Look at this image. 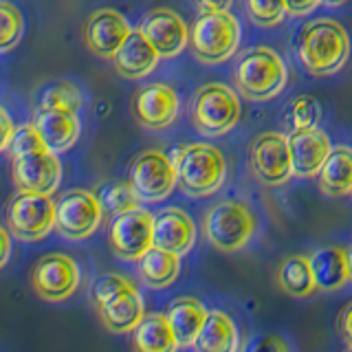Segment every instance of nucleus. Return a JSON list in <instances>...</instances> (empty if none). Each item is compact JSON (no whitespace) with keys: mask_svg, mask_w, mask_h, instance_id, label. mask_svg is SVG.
I'll return each mask as SVG.
<instances>
[{"mask_svg":"<svg viewBox=\"0 0 352 352\" xmlns=\"http://www.w3.org/2000/svg\"><path fill=\"white\" fill-rule=\"evenodd\" d=\"M300 62L313 77L335 75L350 58V36L333 18H317L300 33Z\"/></svg>","mask_w":352,"mask_h":352,"instance_id":"f257e3e1","label":"nucleus"},{"mask_svg":"<svg viewBox=\"0 0 352 352\" xmlns=\"http://www.w3.org/2000/svg\"><path fill=\"white\" fill-rule=\"evenodd\" d=\"M181 192L192 198L216 194L227 179L225 154L209 143H187L172 154Z\"/></svg>","mask_w":352,"mask_h":352,"instance_id":"f03ea898","label":"nucleus"},{"mask_svg":"<svg viewBox=\"0 0 352 352\" xmlns=\"http://www.w3.org/2000/svg\"><path fill=\"white\" fill-rule=\"evenodd\" d=\"M289 73L282 58L269 47H251L238 55L234 64V84L240 95H245L251 102H267L278 97Z\"/></svg>","mask_w":352,"mask_h":352,"instance_id":"7ed1b4c3","label":"nucleus"},{"mask_svg":"<svg viewBox=\"0 0 352 352\" xmlns=\"http://www.w3.org/2000/svg\"><path fill=\"white\" fill-rule=\"evenodd\" d=\"M256 214L242 201H220L203 218L205 240L223 253L245 249L256 236Z\"/></svg>","mask_w":352,"mask_h":352,"instance_id":"20e7f679","label":"nucleus"},{"mask_svg":"<svg viewBox=\"0 0 352 352\" xmlns=\"http://www.w3.org/2000/svg\"><path fill=\"white\" fill-rule=\"evenodd\" d=\"M192 124L205 137H223L240 119V99L227 84H205L192 97Z\"/></svg>","mask_w":352,"mask_h":352,"instance_id":"39448f33","label":"nucleus"},{"mask_svg":"<svg viewBox=\"0 0 352 352\" xmlns=\"http://www.w3.org/2000/svg\"><path fill=\"white\" fill-rule=\"evenodd\" d=\"M240 44V22L229 11L201 14L190 29V47L198 62L220 64L234 58Z\"/></svg>","mask_w":352,"mask_h":352,"instance_id":"423d86ee","label":"nucleus"},{"mask_svg":"<svg viewBox=\"0 0 352 352\" xmlns=\"http://www.w3.org/2000/svg\"><path fill=\"white\" fill-rule=\"evenodd\" d=\"M9 234L22 242H40L55 227V201L47 194L18 192L7 205Z\"/></svg>","mask_w":352,"mask_h":352,"instance_id":"0eeeda50","label":"nucleus"},{"mask_svg":"<svg viewBox=\"0 0 352 352\" xmlns=\"http://www.w3.org/2000/svg\"><path fill=\"white\" fill-rule=\"evenodd\" d=\"M128 181L141 203H161L179 185L172 157L161 150H146L132 161Z\"/></svg>","mask_w":352,"mask_h":352,"instance_id":"6e6552de","label":"nucleus"},{"mask_svg":"<svg viewBox=\"0 0 352 352\" xmlns=\"http://www.w3.org/2000/svg\"><path fill=\"white\" fill-rule=\"evenodd\" d=\"M104 218L97 194L88 190H69L55 201V229L69 240L91 238Z\"/></svg>","mask_w":352,"mask_h":352,"instance_id":"1a4fd4ad","label":"nucleus"},{"mask_svg":"<svg viewBox=\"0 0 352 352\" xmlns=\"http://www.w3.org/2000/svg\"><path fill=\"white\" fill-rule=\"evenodd\" d=\"M108 245L124 262H139L154 247V214L148 209H130L110 220Z\"/></svg>","mask_w":352,"mask_h":352,"instance_id":"9d476101","label":"nucleus"},{"mask_svg":"<svg viewBox=\"0 0 352 352\" xmlns=\"http://www.w3.org/2000/svg\"><path fill=\"white\" fill-rule=\"evenodd\" d=\"M31 286L47 302H64L80 286V267L66 253H47L31 271Z\"/></svg>","mask_w":352,"mask_h":352,"instance_id":"9b49d317","label":"nucleus"},{"mask_svg":"<svg viewBox=\"0 0 352 352\" xmlns=\"http://www.w3.org/2000/svg\"><path fill=\"white\" fill-rule=\"evenodd\" d=\"M251 170L269 187L284 185L293 176L289 139L282 132H262L251 146Z\"/></svg>","mask_w":352,"mask_h":352,"instance_id":"f8f14e48","label":"nucleus"},{"mask_svg":"<svg viewBox=\"0 0 352 352\" xmlns=\"http://www.w3.org/2000/svg\"><path fill=\"white\" fill-rule=\"evenodd\" d=\"M132 115L143 128L165 130L179 117V95L168 84H146L132 97Z\"/></svg>","mask_w":352,"mask_h":352,"instance_id":"ddd939ff","label":"nucleus"},{"mask_svg":"<svg viewBox=\"0 0 352 352\" xmlns=\"http://www.w3.org/2000/svg\"><path fill=\"white\" fill-rule=\"evenodd\" d=\"M11 179L18 192H36L51 196L62 181V163L58 154L44 150L11 161Z\"/></svg>","mask_w":352,"mask_h":352,"instance_id":"4468645a","label":"nucleus"},{"mask_svg":"<svg viewBox=\"0 0 352 352\" xmlns=\"http://www.w3.org/2000/svg\"><path fill=\"white\" fill-rule=\"evenodd\" d=\"M139 31L159 53V58H176L190 44V29L172 9H152L141 20Z\"/></svg>","mask_w":352,"mask_h":352,"instance_id":"2eb2a0df","label":"nucleus"},{"mask_svg":"<svg viewBox=\"0 0 352 352\" xmlns=\"http://www.w3.org/2000/svg\"><path fill=\"white\" fill-rule=\"evenodd\" d=\"M132 33L124 14L115 9H97L86 20L84 42L88 51L102 60H113L119 47Z\"/></svg>","mask_w":352,"mask_h":352,"instance_id":"dca6fc26","label":"nucleus"},{"mask_svg":"<svg viewBox=\"0 0 352 352\" xmlns=\"http://www.w3.org/2000/svg\"><path fill=\"white\" fill-rule=\"evenodd\" d=\"M333 143L322 128L311 130H295L289 137V152H291V165L293 176L300 179H311L317 176L322 165L326 163Z\"/></svg>","mask_w":352,"mask_h":352,"instance_id":"f3484780","label":"nucleus"},{"mask_svg":"<svg viewBox=\"0 0 352 352\" xmlns=\"http://www.w3.org/2000/svg\"><path fill=\"white\" fill-rule=\"evenodd\" d=\"M196 242V225L179 207H165L154 214V247L183 258Z\"/></svg>","mask_w":352,"mask_h":352,"instance_id":"a211bd4d","label":"nucleus"},{"mask_svg":"<svg viewBox=\"0 0 352 352\" xmlns=\"http://www.w3.org/2000/svg\"><path fill=\"white\" fill-rule=\"evenodd\" d=\"M157 62L159 53L154 51V47L141 31H132L113 58L115 71L126 80H141V77L150 75Z\"/></svg>","mask_w":352,"mask_h":352,"instance_id":"6ab92c4d","label":"nucleus"},{"mask_svg":"<svg viewBox=\"0 0 352 352\" xmlns=\"http://www.w3.org/2000/svg\"><path fill=\"white\" fill-rule=\"evenodd\" d=\"M207 308L203 302H198L196 297H176L168 306V324L176 337L179 348H194L198 335L205 326Z\"/></svg>","mask_w":352,"mask_h":352,"instance_id":"aec40b11","label":"nucleus"},{"mask_svg":"<svg viewBox=\"0 0 352 352\" xmlns=\"http://www.w3.org/2000/svg\"><path fill=\"white\" fill-rule=\"evenodd\" d=\"M97 313L110 333H132L146 317V304H143L139 289L132 284L130 289L119 293L106 306L97 308Z\"/></svg>","mask_w":352,"mask_h":352,"instance_id":"412c9836","label":"nucleus"},{"mask_svg":"<svg viewBox=\"0 0 352 352\" xmlns=\"http://www.w3.org/2000/svg\"><path fill=\"white\" fill-rule=\"evenodd\" d=\"M33 126L38 128L40 137L53 154L66 152L80 139V119L73 113H42L38 110Z\"/></svg>","mask_w":352,"mask_h":352,"instance_id":"4be33fe9","label":"nucleus"},{"mask_svg":"<svg viewBox=\"0 0 352 352\" xmlns=\"http://www.w3.org/2000/svg\"><path fill=\"white\" fill-rule=\"evenodd\" d=\"M311 269L315 275L317 291L333 293L339 291L350 280L348 253L341 247H322L311 258Z\"/></svg>","mask_w":352,"mask_h":352,"instance_id":"5701e85b","label":"nucleus"},{"mask_svg":"<svg viewBox=\"0 0 352 352\" xmlns=\"http://www.w3.org/2000/svg\"><path fill=\"white\" fill-rule=\"evenodd\" d=\"M319 190L330 198L352 194V148L333 146L319 170Z\"/></svg>","mask_w":352,"mask_h":352,"instance_id":"b1692460","label":"nucleus"},{"mask_svg":"<svg viewBox=\"0 0 352 352\" xmlns=\"http://www.w3.org/2000/svg\"><path fill=\"white\" fill-rule=\"evenodd\" d=\"M179 344L163 313H150L132 330V352H176Z\"/></svg>","mask_w":352,"mask_h":352,"instance_id":"393cba45","label":"nucleus"},{"mask_svg":"<svg viewBox=\"0 0 352 352\" xmlns=\"http://www.w3.org/2000/svg\"><path fill=\"white\" fill-rule=\"evenodd\" d=\"M196 352H238V328L227 313L209 311L205 326L198 335Z\"/></svg>","mask_w":352,"mask_h":352,"instance_id":"a878e982","label":"nucleus"},{"mask_svg":"<svg viewBox=\"0 0 352 352\" xmlns=\"http://www.w3.org/2000/svg\"><path fill=\"white\" fill-rule=\"evenodd\" d=\"M181 273V258L170 251L152 247L146 256L139 260V275L150 289H168L176 282Z\"/></svg>","mask_w":352,"mask_h":352,"instance_id":"bb28decb","label":"nucleus"},{"mask_svg":"<svg viewBox=\"0 0 352 352\" xmlns=\"http://www.w3.org/2000/svg\"><path fill=\"white\" fill-rule=\"evenodd\" d=\"M275 280H278L280 289L293 297H308L317 291L315 275L311 269V260L306 256H289L280 262L278 271H275Z\"/></svg>","mask_w":352,"mask_h":352,"instance_id":"cd10ccee","label":"nucleus"},{"mask_svg":"<svg viewBox=\"0 0 352 352\" xmlns=\"http://www.w3.org/2000/svg\"><path fill=\"white\" fill-rule=\"evenodd\" d=\"M84 99L80 88L73 82H53L49 86L42 88L40 99H38V110L42 113H73L77 115V110L82 108Z\"/></svg>","mask_w":352,"mask_h":352,"instance_id":"c85d7f7f","label":"nucleus"},{"mask_svg":"<svg viewBox=\"0 0 352 352\" xmlns=\"http://www.w3.org/2000/svg\"><path fill=\"white\" fill-rule=\"evenodd\" d=\"M97 198H99V203H102L104 214L113 218L130 212V209H137L141 203L135 190H132L130 181H115V183L102 185V190L97 192Z\"/></svg>","mask_w":352,"mask_h":352,"instance_id":"c756f323","label":"nucleus"},{"mask_svg":"<svg viewBox=\"0 0 352 352\" xmlns=\"http://www.w3.org/2000/svg\"><path fill=\"white\" fill-rule=\"evenodd\" d=\"M286 121L291 124L293 132L295 130H311L319 128V121H322V104L317 102L311 95H300L295 97L291 106H289V115Z\"/></svg>","mask_w":352,"mask_h":352,"instance_id":"7c9ffc66","label":"nucleus"},{"mask_svg":"<svg viewBox=\"0 0 352 352\" xmlns=\"http://www.w3.org/2000/svg\"><path fill=\"white\" fill-rule=\"evenodd\" d=\"M25 31V20L16 5L0 3V53L11 51L20 42Z\"/></svg>","mask_w":352,"mask_h":352,"instance_id":"2f4dec72","label":"nucleus"},{"mask_svg":"<svg viewBox=\"0 0 352 352\" xmlns=\"http://www.w3.org/2000/svg\"><path fill=\"white\" fill-rule=\"evenodd\" d=\"M249 20L258 27H275L284 20V0H245Z\"/></svg>","mask_w":352,"mask_h":352,"instance_id":"473e14b6","label":"nucleus"},{"mask_svg":"<svg viewBox=\"0 0 352 352\" xmlns=\"http://www.w3.org/2000/svg\"><path fill=\"white\" fill-rule=\"evenodd\" d=\"M44 150H49V148L44 146L40 132H38V128L33 126V124H25V126L16 128L14 139H11L9 148H7L11 161L29 157V154H38V152H44Z\"/></svg>","mask_w":352,"mask_h":352,"instance_id":"72a5a7b5","label":"nucleus"},{"mask_svg":"<svg viewBox=\"0 0 352 352\" xmlns=\"http://www.w3.org/2000/svg\"><path fill=\"white\" fill-rule=\"evenodd\" d=\"M132 282L124 275H117V273H104L93 282V289H91V300L95 304V308H102L106 306L110 300H115L119 293H124L126 289H130Z\"/></svg>","mask_w":352,"mask_h":352,"instance_id":"f704fd0d","label":"nucleus"},{"mask_svg":"<svg viewBox=\"0 0 352 352\" xmlns=\"http://www.w3.org/2000/svg\"><path fill=\"white\" fill-rule=\"evenodd\" d=\"M245 352H291V344L282 335L264 333L253 337L245 346Z\"/></svg>","mask_w":352,"mask_h":352,"instance_id":"c9c22d12","label":"nucleus"},{"mask_svg":"<svg viewBox=\"0 0 352 352\" xmlns=\"http://www.w3.org/2000/svg\"><path fill=\"white\" fill-rule=\"evenodd\" d=\"M14 132H16L14 121H11L5 108H0V152H5L9 148L11 139H14Z\"/></svg>","mask_w":352,"mask_h":352,"instance_id":"e433bc0d","label":"nucleus"},{"mask_svg":"<svg viewBox=\"0 0 352 352\" xmlns=\"http://www.w3.org/2000/svg\"><path fill=\"white\" fill-rule=\"evenodd\" d=\"M319 5H322V0H284L286 14L291 16H306L315 11Z\"/></svg>","mask_w":352,"mask_h":352,"instance_id":"4c0bfd02","label":"nucleus"},{"mask_svg":"<svg viewBox=\"0 0 352 352\" xmlns=\"http://www.w3.org/2000/svg\"><path fill=\"white\" fill-rule=\"evenodd\" d=\"M234 0H196V7L201 14H220V11H229Z\"/></svg>","mask_w":352,"mask_h":352,"instance_id":"58836bf2","label":"nucleus"},{"mask_svg":"<svg viewBox=\"0 0 352 352\" xmlns=\"http://www.w3.org/2000/svg\"><path fill=\"white\" fill-rule=\"evenodd\" d=\"M339 333L346 339V344L352 346V302L344 308V313L339 317Z\"/></svg>","mask_w":352,"mask_h":352,"instance_id":"ea45409f","label":"nucleus"},{"mask_svg":"<svg viewBox=\"0 0 352 352\" xmlns=\"http://www.w3.org/2000/svg\"><path fill=\"white\" fill-rule=\"evenodd\" d=\"M9 256H11V236H9V231L0 225V269L7 264Z\"/></svg>","mask_w":352,"mask_h":352,"instance_id":"a19ab883","label":"nucleus"},{"mask_svg":"<svg viewBox=\"0 0 352 352\" xmlns=\"http://www.w3.org/2000/svg\"><path fill=\"white\" fill-rule=\"evenodd\" d=\"M322 3H324L326 7H339V5H346L348 0H322Z\"/></svg>","mask_w":352,"mask_h":352,"instance_id":"79ce46f5","label":"nucleus"},{"mask_svg":"<svg viewBox=\"0 0 352 352\" xmlns=\"http://www.w3.org/2000/svg\"><path fill=\"white\" fill-rule=\"evenodd\" d=\"M346 253H348V269H350V280H352V247Z\"/></svg>","mask_w":352,"mask_h":352,"instance_id":"37998d69","label":"nucleus"},{"mask_svg":"<svg viewBox=\"0 0 352 352\" xmlns=\"http://www.w3.org/2000/svg\"><path fill=\"white\" fill-rule=\"evenodd\" d=\"M350 352H352V348H350Z\"/></svg>","mask_w":352,"mask_h":352,"instance_id":"c03bdc74","label":"nucleus"}]
</instances>
